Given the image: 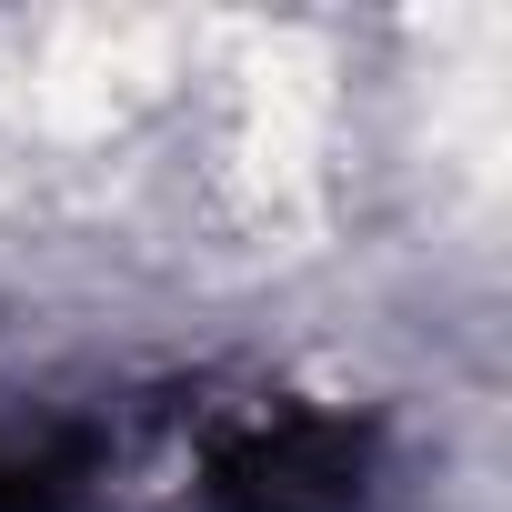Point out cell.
Wrapping results in <instances>:
<instances>
[{
	"instance_id": "obj_1",
	"label": "cell",
	"mask_w": 512,
	"mask_h": 512,
	"mask_svg": "<svg viewBox=\"0 0 512 512\" xmlns=\"http://www.w3.org/2000/svg\"><path fill=\"white\" fill-rule=\"evenodd\" d=\"M191 512H372L382 502V422L332 402H231L191 422Z\"/></svg>"
},
{
	"instance_id": "obj_2",
	"label": "cell",
	"mask_w": 512,
	"mask_h": 512,
	"mask_svg": "<svg viewBox=\"0 0 512 512\" xmlns=\"http://www.w3.org/2000/svg\"><path fill=\"white\" fill-rule=\"evenodd\" d=\"M121 432L101 412H0V512H101Z\"/></svg>"
}]
</instances>
